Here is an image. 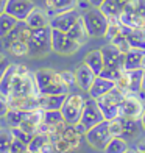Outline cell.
Here are the masks:
<instances>
[{"label":"cell","instance_id":"obj_20","mask_svg":"<svg viewBox=\"0 0 145 153\" xmlns=\"http://www.w3.org/2000/svg\"><path fill=\"white\" fill-rule=\"evenodd\" d=\"M67 94L61 95H45L39 94V109L42 111H61Z\"/></svg>","mask_w":145,"mask_h":153},{"label":"cell","instance_id":"obj_35","mask_svg":"<svg viewBox=\"0 0 145 153\" xmlns=\"http://www.w3.org/2000/svg\"><path fill=\"white\" fill-rule=\"evenodd\" d=\"M109 42H111L112 45H115L122 53H127V52L131 50V45L128 44V41H127V38H125V34H123L122 31L117 33L112 39H109Z\"/></svg>","mask_w":145,"mask_h":153},{"label":"cell","instance_id":"obj_52","mask_svg":"<svg viewBox=\"0 0 145 153\" xmlns=\"http://www.w3.org/2000/svg\"><path fill=\"white\" fill-rule=\"evenodd\" d=\"M3 58H5V55H3V53H2V52H0V61H2V59H3Z\"/></svg>","mask_w":145,"mask_h":153},{"label":"cell","instance_id":"obj_44","mask_svg":"<svg viewBox=\"0 0 145 153\" xmlns=\"http://www.w3.org/2000/svg\"><path fill=\"white\" fill-rule=\"evenodd\" d=\"M10 66H11V62H10V59L6 58V56H5L2 61H0V80H2V76L5 75L6 71H8V67H10Z\"/></svg>","mask_w":145,"mask_h":153},{"label":"cell","instance_id":"obj_48","mask_svg":"<svg viewBox=\"0 0 145 153\" xmlns=\"http://www.w3.org/2000/svg\"><path fill=\"white\" fill-rule=\"evenodd\" d=\"M5 8H6V0H0V14L5 13Z\"/></svg>","mask_w":145,"mask_h":153},{"label":"cell","instance_id":"obj_14","mask_svg":"<svg viewBox=\"0 0 145 153\" xmlns=\"http://www.w3.org/2000/svg\"><path fill=\"white\" fill-rule=\"evenodd\" d=\"M101 55H103V61H105V67H111V69H123V62H125V53H122L115 45H112L111 42L103 45L101 48Z\"/></svg>","mask_w":145,"mask_h":153},{"label":"cell","instance_id":"obj_39","mask_svg":"<svg viewBox=\"0 0 145 153\" xmlns=\"http://www.w3.org/2000/svg\"><path fill=\"white\" fill-rule=\"evenodd\" d=\"M11 130V134H13V137H16V139H19V141H22V142H25L27 145L30 144V141H31V134H28L27 131H24L22 128H19V127H13V128H10Z\"/></svg>","mask_w":145,"mask_h":153},{"label":"cell","instance_id":"obj_6","mask_svg":"<svg viewBox=\"0 0 145 153\" xmlns=\"http://www.w3.org/2000/svg\"><path fill=\"white\" fill-rule=\"evenodd\" d=\"M84 105H86V99L83 97V94H67L66 102L63 108H61L64 122L67 125H77L81 119Z\"/></svg>","mask_w":145,"mask_h":153},{"label":"cell","instance_id":"obj_10","mask_svg":"<svg viewBox=\"0 0 145 153\" xmlns=\"http://www.w3.org/2000/svg\"><path fill=\"white\" fill-rule=\"evenodd\" d=\"M144 100L139 97V94H125L122 100V105L119 109V117H129V119H141L144 113Z\"/></svg>","mask_w":145,"mask_h":153},{"label":"cell","instance_id":"obj_49","mask_svg":"<svg viewBox=\"0 0 145 153\" xmlns=\"http://www.w3.org/2000/svg\"><path fill=\"white\" fill-rule=\"evenodd\" d=\"M141 123H142V128H144V131H145V109H144V113H142V116H141Z\"/></svg>","mask_w":145,"mask_h":153},{"label":"cell","instance_id":"obj_21","mask_svg":"<svg viewBox=\"0 0 145 153\" xmlns=\"http://www.w3.org/2000/svg\"><path fill=\"white\" fill-rule=\"evenodd\" d=\"M115 88V83L114 81H111V80H106V78H103V76H95V80H94V83H92V86H91V89L87 91V94H89V97L91 99H98V97H101V95H105V94H108L111 89H114Z\"/></svg>","mask_w":145,"mask_h":153},{"label":"cell","instance_id":"obj_4","mask_svg":"<svg viewBox=\"0 0 145 153\" xmlns=\"http://www.w3.org/2000/svg\"><path fill=\"white\" fill-rule=\"evenodd\" d=\"M123 97H125V92L120 91V89L115 86L108 94L97 99V103H98L101 113L105 116V120H112L115 117H119V109H120Z\"/></svg>","mask_w":145,"mask_h":153},{"label":"cell","instance_id":"obj_28","mask_svg":"<svg viewBox=\"0 0 145 153\" xmlns=\"http://www.w3.org/2000/svg\"><path fill=\"white\" fill-rule=\"evenodd\" d=\"M119 20L122 25L129 27V28H145V17H141L131 13L128 10H123L119 14Z\"/></svg>","mask_w":145,"mask_h":153},{"label":"cell","instance_id":"obj_17","mask_svg":"<svg viewBox=\"0 0 145 153\" xmlns=\"http://www.w3.org/2000/svg\"><path fill=\"white\" fill-rule=\"evenodd\" d=\"M28 152L30 153H52V152H55L53 142L50 141L48 134L36 133L28 144Z\"/></svg>","mask_w":145,"mask_h":153},{"label":"cell","instance_id":"obj_31","mask_svg":"<svg viewBox=\"0 0 145 153\" xmlns=\"http://www.w3.org/2000/svg\"><path fill=\"white\" fill-rule=\"evenodd\" d=\"M128 150H129V145H128L127 139H123V137H112L103 152H105V153H127Z\"/></svg>","mask_w":145,"mask_h":153},{"label":"cell","instance_id":"obj_23","mask_svg":"<svg viewBox=\"0 0 145 153\" xmlns=\"http://www.w3.org/2000/svg\"><path fill=\"white\" fill-rule=\"evenodd\" d=\"M45 8L48 16L53 17L59 13L77 8V0H45Z\"/></svg>","mask_w":145,"mask_h":153},{"label":"cell","instance_id":"obj_43","mask_svg":"<svg viewBox=\"0 0 145 153\" xmlns=\"http://www.w3.org/2000/svg\"><path fill=\"white\" fill-rule=\"evenodd\" d=\"M8 111H10V103H8V100H6L5 97L0 95V119H5V116L8 114Z\"/></svg>","mask_w":145,"mask_h":153},{"label":"cell","instance_id":"obj_41","mask_svg":"<svg viewBox=\"0 0 145 153\" xmlns=\"http://www.w3.org/2000/svg\"><path fill=\"white\" fill-rule=\"evenodd\" d=\"M24 152H28V145L22 141H19V139H16V137H13L11 153H24Z\"/></svg>","mask_w":145,"mask_h":153},{"label":"cell","instance_id":"obj_50","mask_svg":"<svg viewBox=\"0 0 145 153\" xmlns=\"http://www.w3.org/2000/svg\"><path fill=\"white\" fill-rule=\"evenodd\" d=\"M141 92L145 94V71H144V78H142V86H141Z\"/></svg>","mask_w":145,"mask_h":153},{"label":"cell","instance_id":"obj_42","mask_svg":"<svg viewBox=\"0 0 145 153\" xmlns=\"http://www.w3.org/2000/svg\"><path fill=\"white\" fill-rule=\"evenodd\" d=\"M59 74H61L63 80L66 81V85L69 88H72L75 85V72H72V71H61Z\"/></svg>","mask_w":145,"mask_h":153},{"label":"cell","instance_id":"obj_9","mask_svg":"<svg viewBox=\"0 0 145 153\" xmlns=\"http://www.w3.org/2000/svg\"><path fill=\"white\" fill-rule=\"evenodd\" d=\"M142 78H144V71L136 69V71H125L122 76L115 81V86L123 91L125 94H139L141 86H142Z\"/></svg>","mask_w":145,"mask_h":153},{"label":"cell","instance_id":"obj_30","mask_svg":"<svg viewBox=\"0 0 145 153\" xmlns=\"http://www.w3.org/2000/svg\"><path fill=\"white\" fill-rule=\"evenodd\" d=\"M2 47L13 56H27L28 55V44L24 41H11V42H2Z\"/></svg>","mask_w":145,"mask_h":153},{"label":"cell","instance_id":"obj_24","mask_svg":"<svg viewBox=\"0 0 145 153\" xmlns=\"http://www.w3.org/2000/svg\"><path fill=\"white\" fill-rule=\"evenodd\" d=\"M31 36V28L25 22H19L11 33H8L5 38H2V42H11V41H24L28 42V39Z\"/></svg>","mask_w":145,"mask_h":153},{"label":"cell","instance_id":"obj_7","mask_svg":"<svg viewBox=\"0 0 145 153\" xmlns=\"http://www.w3.org/2000/svg\"><path fill=\"white\" fill-rule=\"evenodd\" d=\"M87 144L94 147L95 150H100L103 152L106 149V145L109 144V141L112 139L111 136V131H109V123L108 120H103L101 123L95 125L91 130H87V133L84 134Z\"/></svg>","mask_w":145,"mask_h":153},{"label":"cell","instance_id":"obj_27","mask_svg":"<svg viewBox=\"0 0 145 153\" xmlns=\"http://www.w3.org/2000/svg\"><path fill=\"white\" fill-rule=\"evenodd\" d=\"M144 55H145V50L131 48L129 52L125 53V62H123V69H125V71H136V69H141Z\"/></svg>","mask_w":145,"mask_h":153},{"label":"cell","instance_id":"obj_26","mask_svg":"<svg viewBox=\"0 0 145 153\" xmlns=\"http://www.w3.org/2000/svg\"><path fill=\"white\" fill-rule=\"evenodd\" d=\"M83 62L91 67V69H92V72H94L97 76L101 74L103 67H105V61H103V55H101V50H100V48L91 50V52H89L86 56H84Z\"/></svg>","mask_w":145,"mask_h":153},{"label":"cell","instance_id":"obj_47","mask_svg":"<svg viewBox=\"0 0 145 153\" xmlns=\"http://www.w3.org/2000/svg\"><path fill=\"white\" fill-rule=\"evenodd\" d=\"M115 3H117V6H119V10H120V13H122V10L129 3V0H115Z\"/></svg>","mask_w":145,"mask_h":153},{"label":"cell","instance_id":"obj_3","mask_svg":"<svg viewBox=\"0 0 145 153\" xmlns=\"http://www.w3.org/2000/svg\"><path fill=\"white\" fill-rule=\"evenodd\" d=\"M28 55L31 59L45 58L53 52L52 48V27H44L39 30H31V36L28 39Z\"/></svg>","mask_w":145,"mask_h":153},{"label":"cell","instance_id":"obj_53","mask_svg":"<svg viewBox=\"0 0 145 153\" xmlns=\"http://www.w3.org/2000/svg\"><path fill=\"white\" fill-rule=\"evenodd\" d=\"M127 153H136V150H131V149H129V150H128Z\"/></svg>","mask_w":145,"mask_h":153},{"label":"cell","instance_id":"obj_15","mask_svg":"<svg viewBox=\"0 0 145 153\" xmlns=\"http://www.w3.org/2000/svg\"><path fill=\"white\" fill-rule=\"evenodd\" d=\"M95 76L97 75L92 72V69L87 64L80 62V64L77 66V69H75V86H77L78 89H81V91L87 92L92 86Z\"/></svg>","mask_w":145,"mask_h":153},{"label":"cell","instance_id":"obj_36","mask_svg":"<svg viewBox=\"0 0 145 153\" xmlns=\"http://www.w3.org/2000/svg\"><path fill=\"white\" fill-rule=\"evenodd\" d=\"M98 10H100L106 17H109V16H119V14H120V10H119V6H117L115 0H105V2H103V5L100 6Z\"/></svg>","mask_w":145,"mask_h":153},{"label":"cell","instance_id":"obj_46","mask_svg":"<svg viewBox=\"0 0 145 153\" xmlns=\"http://www.w3.org/2000/svg\"><path fill=\"white\" fill-rule=\"evenodd\" d=\"M103 2H105V0H89V5H91L92 8H100L103 5Z\"/></svg>","mask_w":145,"mask_h":153},{"label":"cell","instance_id":"obj_16","mask_svg":"<svg viewBox=\"0 0 145 153\" xmlns=\"http://www.w3.org/2000/svg\"><path fill=\"white\" fill-rule=\"evenodd\" d=\"M120 31L125 34L128 44L131 48H139V50H145V28H129V27L122 25Z\"/></svg>","mask_w":145,"mask_h":153},{"label":"cell","instance_id":"obj_2","mask_svg":"<svg viewBox=\"0 0 145 153\" xmlns=\"http://www.w3.org/2000/svg\"><path fill=\"white\" fill-rule=\"evenodd\" d=\"M34 80H36L39 94L61 95V94H69V89H70L63 80L61 74L53 71V69H39V71L34 72Z\"/></svg>","mask_w":145,"mask_h":153},{"label":"cell","instance_id":"obj_34","mask_svg":"<svg viewBox=\"0 0 145 153\" xmlns=\"http://www.w3.org/2000/svg\"><path fill=\"white\" fill-rule=\"evenodd\" d=\"M13 134L10 128L0 127V153H11Z\"/></svg>","mask_w":145,"mask_h":153},{"label":"cell","instance_id":"obj_38","mask_svg":"<svg viewBox=\"0 0 145 153\" xmlns=\"http://www.w3.org/2000/svg\"><path fill=\"white\" fill-rule=\"evenodd\" d=\"M125 72V71H120V69H111V67H103V71L98 76H103V78H106V80H111V81H117L122 76V74Z\"/></svg>","mask_w":145,"mask_h":153},{"label":"cell","instance_id":"obj_25","mask_svg":"<svg viewBox=\"0 0 145 153\" xmlns=\"http://www.w3.org/2000/svg\"><path fill=\"white\" fill-rule=\"evenodd\" d=\"M67 34L70 36L75 42H78L80 45H84L87 44V41L91 39V36H89V33H87V28H86V25H84V20H83V16L75 22V25L72 27L70 30L67 31Z\"/></svg>","mask_w":145,"mask_h":153},{"label":"cell","instance_id":"obj_13","mask_svg":"<svg viewBox=\"0 0 145 153\" xmlns=\"http://www.w3.org/2000/svg\"><path fill=\"white\" fill-rule=\"evenodd\" d=\"M36 8L33 0H6L5 13L17 19L19 22H25V19L30 16V13Z\"/></svg>","mask_w":145,"mask_h":153},{"label":"cell","instance_id":"obj_5","mask_svg":"<svg viewBox=\"0 0 145 153\" xmlns=\"http://www.w3.org/2000/svg\"><path fill=\"white\" fill-rule=\"evenodd\" d=\"M83 20L87 28V33L91 38H106V30H108V17L103 14L98 8H91L84 11Z\"/></svg>","mask_w":145,"mask_h":153},{"label":"cell","instance_id":"obj_22","mask_svg":"<svg viewBox=\"0 0 145 153\" xmlns=\"http://www.w3.org/2000/svg\"><path fill=\"white\" fill-rule=\"evenodd\" d=\"M122 122V137L123 139H134L139 136L142 128L141 119H129V117H120Z\"/></svg>","mask_w":145,"mask_h":153},{"label":"cell","instance_id":"obj_29","mask_svg":"<svg viewBox=\"0 0 145 153\" xmlns=\"http://www.w3.org/2000/svg\"><path fill=\"white\" fill-rule=\"evenodd\" d=\"M42 123L47 128V134H50V131L58 127V125L64 123V117L61 111H44L42 113Z\"/></svg>","mask_w":145,"mask_h":153},{"label":"cell","instance_id":"obj_33","mask_svg":"<svg viewBox=\"0 0 145 153\" xmlns=\"http://www.w3.org/2000/svg\"><path fill=\"white\" fill-rule=\"evenodd\" d=\"M30 111H20V109H14V108H10L8 114L5 116V120L6 123L10 125V128L13 127H19L20 123H22V120L27 117V114H28Z\"/></svg>","mask_w":145,"mask_h":153},{"label":"cell","instance_id":"obj_8","mask_svg":"<svg viewBox=\"0 0 145 153\" xmlns=\"http://www.w3.org/2000/svg\"><path fill=\"white\" fill-rule=\"evenodd\" d=\"M52 48L55 53L61 55V56H70V55H75L80 50L81 45L75 42L67 33L52 28Z\"/></svg>","mask_w":145,"mask_h":153},{"label":"cell","instance_id":"obj_37","mask_svg":"<svg viewBox=\"0 0 145 153\" xmlns=\"http://www.w3.org/2000/svg\"><path fill=\"white\" fill-rule=\"evenodd\" d=\"M123 10H128L131 13H134V14H137V16L145 17V0H129V3Z\"/></svg>","mask_w":145,"mask_h":153},{"label":"cell","instance_id":"obj_19","mask_svg":"<svg viewBox=\"0 0 145 153\" xmlns=\"http://www.w3.org/2000/svg\"><path fill=\"white\" fill-rule=\"evenodd\" d=\"M42 109H34V111H30L27 117L22 120V123L19 125V128H22L24 131H27L28 134L34 136L38 133V128L39 125L42 123Z\"/></svg>","mask_w":145,"mask_h":153},{"label":"cell","instance_id":"obj_18","mask_svg":"<svg viewBox=\"0 0 145 153\" xmlns=\"http://www.w3.org/2000/svg\"><path fill=\"white\" fill-rule=\"evenodd\" d=\"M25 24L30 27L31 30H39V28H44V27H48L50 25V16H48L47 10H42L36 6L31 13L30 16L25 19Z\"/></svg>","mask_w":145,"mask_h":153},{"label":"cell","instance_id":"obj_40","mask_svg":"<svg viewBox=\"0 0 145 153\" xmlns=\"http://www.w3.org/2000/svg\"><path fill=\"white\" fill-rule=\"evenodd\" d=\"M109 123V131H111L112 137H122V122L120 117H115L112 120H108Z\"/></svg>","mask_w":145,"mask_h":153},{"label":"cell","instance_id":"obj_12","mask_svg":"<svg viewBox=\"0 0 145 153\" xmlns=\"http://www.w3.org/2000/svg\"><path fill=\"white\" fill-rule=\"evenodd\" d=\"M80 17H81V13H80L78 8L69 10V11L59 13V14L50 17V27H52L53 30L67 33V31L75 25V22H77Z\"/></svg>","mask_w":145,"mask_h":153},{"label":"cell","instance_id":"obj_32","mask_svg":"<svg viewBox=\"0 0 145 153\" xmlns=\"http://www.w3.org/2000/svg\"><path fill=\"white\" fill-rule=\"evenodd\" d=\"M19 24V20L14 19L13 16H10L8 13H3L0 14V39L5 38L8 33L13 31V28Z\"/></svg>","mask_w":145,"mask_h":153},{"label":"cell","instance_id":"obj_45","mask_svg":"<svg viewBox=\"0 0 145 153\" xmlns=\"http://www.w3.org/2000/svg\"><path fill=\"white\" fill-rule=\"evenodd\" d=\"M134 150H136V153H145V139H142V141L137 142Z\"/></svg>","mask_w":145,"mask_h":153},{"label":"cell","instance_id":"obj_1","mask_svg":"<svg viewBox=\"0 0 145 153\" xmlns=\"http://www.w3.org/2000/svg\"><path fill=\"white\" fill-rule=\"evenodd\" d=\"M0 95L8 102L38 97L39 89L34 72H30L24 64H11L0 80Z\"/></svg>","mask_w":145,"mask_h":153},{"label":"cell","instance_id":"obj_51","mask_svg":"<svg viewBox=\"0 0 145 153\" xmlns=\"http://www.w3.org/2000/svg\"><path fill=\"white\" fill-rule=\"evenodd\" d=\"M142 71H145V55H144V58H142V66H141Z\"/></svg>","mask_w":145,"mask_h":153},{"label":"cell","instance_id":"obj_11","mask_svg":"<svg viewBox=\"0 0 145 153\" xmlns=\"http://www.w3.org/2000/svg\"><path fill=\"white\" fill-rule=\"evenodd\" d=\"M105 120V116H103L101 109L98 106L95 99H86V105H84V109H83V114H81V119H80V123L84 127L86 130H91L95 125L101 123Z\"/></svg>","mask_w":145,"mask_h":153},{"label":"cell","instance_id":"obj_54","mask_svg":"<svg viewBox=\"0 0 145 153\" xmlns=\"http://www.w3.org/2000/svg\"><path fill=\"white\" fill-rule=\"evenodd\" d=\"M24 153H30V152H24Z\"/></svg>","mask_w":145,"mask_h":153}]
</instances>
